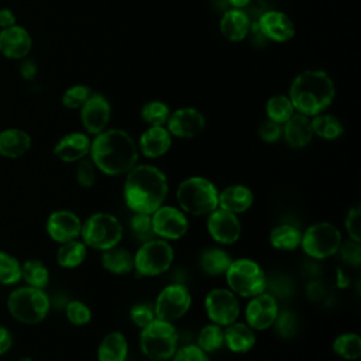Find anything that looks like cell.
<instances>
[{"mask_svg":"<svg viewBox=\"0 0 361 361\" xmlns=\"http://www.w3.org/2000/svg\"><path fill=\"white\" fill-rule=\"evenodd\" d=\"M89 158L106 176L126 175L138 162L137 141L121 128H106L93 135Z\"/></svg>","mask_w":361,"mask_h":361,"instance_id":"obj_1","label":"cell"},{"mask_svg":"<svg viewBox=\"0 0 361 361\" xmlns=\"http://www.w3.org/2000/svg\"><path fill=\"white\" fill-rule=\"evenodd\" d=\"M169 192L166 175L155 165L137 164L126 173L123 196L133 213H154L165 204Z\"/></svg>","mask_w":361,"mask_h":361,"instance_id":"obj_2","label":"cell"},{"mask_svg":"<svg viewBox=\"0 0 361 361\" xmlns=\"http://www.w3.org/2000/svg\"><path fill=\"white\" fill-rule=\"evenodd\" d=\"M288 97L296 113L313 117L331 106L336 97V86L326 71L305 69L292 79Z\"/></svg>","mask_w":361,"mask_h":361,"instance_id":"obj_3","label":"cell"},{"mask_svg":"<svg viewBox=\"0 0 361 361\" xmlns=\"http://www.w3.org/2000/svg\"><path fill=\"white\" fill-rule=\"evenodd\" d=\"M178 207L186 214L207 216L219 207V189L204 176L185 178L176 188Z\"/></svg>","mask_w":361,"mask_h":361,"instance_id":"obj_4","label":"cell"},{"mask_svg":"<svg viewBox=\"0 0 361 361\" xmlns=\"http://www.w3.org/2000/svg\"><path fill=\"white\" fill-rule=\"evenodd\" d=\"M7 310L18 323L35 326L44 322L48 316L51 300L44 289L24 285L8 293Z\"/></svg>","mask_w":361,"mask_h":361,"instance_id":"obj_5","label":"cell"},{"mask_svg":"<svg viewBox=\"0 0 361 361\" xmlns=\"http://www.w3.org/2000/svg\"><path fill=\"white\" fill-rule=\"evenodd\" d=\"M179 334L171 322L154 319L141 329L140 350L144 357L152 361H168L178 350Z\"/></svg>","mask_w":361,"mask_h":361,"instance_id":"obj_6","label":"cell"},{"mask_svg":"<svg viewBox=\"0 0 361 361\" xmlns=\"http://www.w3.org/2000/svg\"><path fill=\"white\" fill-rule=\"evenodd\" d=\"M124 230L121 221L111 213L96 212L82 220L80 240L87 248L106 251L120 244Z\"/></svg>","mask_w":361,"mask_h":361,"instance_id":"obj_7","label":"cell"},{"mask_svg":"<svg viewBox=\"0 0 361 361\" xmlns=\"http://www.w3.org/2000/svg\"><path fill=\"white\" fill-rule=\"evenodd\" d=\"M224 276L228 289L240 298L250 299L267 290V274L262 267L251 258L233 259Z\"/></svg>","mask_w":361,"mask_h":361,"instance_id":"obj_8","label":"cell"},{"mask_svg":"<svg viewBox=\"0 0 361 361\" xmlns=\"http://www.w3.org/2000/svg\"><path fill=\"white\" fill-rule=\"evenodd\" d=\"M134 257V269L138 276H158L166 272L175 258L173 247L162 238L142 241Z\"/></svg>","mask_w":361,"mask_h":361,"instance_id":"obj_9","label":"cell"},{"mask_svg":"<svg viewBox=\"0 0 361 361\" xmlns=\"http://www.w3.org/2000/svg\"><path fill=\"white\" fill-rule=\"evenodd\" d=\"M341 243V233L334 224L317 221L302 231L300 248L313 259H326L337 254Z\"/></svg>","mask_w":361,"mask_h":361,"instance_id":"obj_10","label":"cell"},{"mask_svg":"<svg viewBox=\"0 0 361 361\" xmlns=\"http://www.w3.org/2000/svg\"><path fill=\"white\" fill-rule=\"evenodd\" d=\"M192 306V293L183 283H169L161 289L154 302L157 319L171 322L182 319Z\"/></svg>","mask_w":361,"mask_h":361,"instance_id":"obj_11","label":"cell"},{"mask_svg":"<svg viewBox=\"0 0 361 361\" xmlns=\"http://www.w3.org/2000/svg\"><path fill=\"white\" fill-rule=\"evenodd\" d=\"M238 296L228 288H213L204 296V310L209 320L226 327L240 316Z\"/></svg>","mask_w":361,"mask_h":361,"instance_id":"obj_12","label":"cell"},{"mask_svg":"<svg viewBox=\"0 0 361 361\" xmlns=\"http://www.w3.org/2000/svg\"><path fill=\"white\" fill-rule=\"evenodd\" d=\"M151 221L154 235L166 241L179 240L189 230L186 213L176 206L162 204L151 213Z\"/></svg>","mask_w":361,"mask_h":361,"instance_id":"obj_13","label":"cell"},{"mask_svg":"<svg viewBox=\"0 0 361 361\" xmlns=\"http://www.w3.org/2000/svg\"><path fill=\"white\" fill-rule=\"evenodd\" d=\"M206 228L210 238L220 245H231L237 243L243 233L238 214L220 207L207 214Z\"/></svg>","mask_w":361,"mask_h":361,"instance_id":"obj_14","label":"cell"},{"mask_svg":"<svg viewBox=\"0 0 361 361\" xmlns=\"http://www.w3.org/2000/svg\"><path fill=\"white\" fill-rule=\"evenodd\" d=\"M278 300L267 290L250 298L244 310L245 323L254 331H262L272 327L278 317Z\"/></svg>","mask_w":361,"mask_h":361,"instance_id":"obj_15","label":"cell"},{"mask_svg":"<svg viewBox=\"0 0 361 361\" xmlns=\"http://www.w3.org/2000/svg\"><path fill=\"white\" fill-rule=\"evenodd\" d=\"M165 127L172 137L189 140L197 137L204 130L206 117L199 109L185 106L171 110Z\"/></svg>","mask_w":361,"mask_h":361,"instance_id":"obj_16","label":"cell"},{"mask_svg":"<svg viewBox=\"0 0 361 361\" xmlns=\"http://www.w3.org/2000/svg\"><path fill=\"white\" fill-rule=\"evenodd\" d=\"M79 110L80 121L86 134L96 135L107 128L111 118V104L104 94L92 92Z\"/></svg>","mask_w":361,"mask_h":361,"instance_id":"obj_17","label":"cell"},{"mask_svg":"<svg viewBox=\"0 0 361 361\" xmlns=\"http://www.w3.org/2000/svg\"><path fill=\"white\" fill-rule=\"evenodd\" d=\"M80 217L68 209H58L51 212L45 221V231L48 237L58 244L80 238Z\"/></svg>","mask_w":361,"mask_h":361,"instance_id":"obj_18","label":"cell"},{"mask_svg":"<svg viewBox=\"0 0 361 361\" xmlns=\"http://www.w3.org/2000/svg\"><path fill=\"white\" fill-rule=\"evenodd\" d=\"M255 24L264 38L271 42H288L296 34V27L292 18L279 10L264 11Z\"/></svg>","mask_w":361,"mask_h":361,"instance_id":"obj_19","label":"cell"},{"mask_svg":"<svg viewBox=\"0 0 361 361\" xmlns=\"http://www.w3.org/2000/svg\"><path fill=\"white\" fill-rule=\"evenodd\" d=\"M32 48L30 31L18 24L0 30V54L7 59L21 61L28 56Z\"/></svg>","mask_w":361,"mask_h":361,"instance_id":"obj_20","label":"cell"},{"mask_svg":"<svg viewBox=\"0 0 361 361\" xmlns=\"http://www.w3.org/2000/svg\"><path fill=\"white\" fill-rule=\"evenodd\" d=\"M92 138L82 131H72L62 135L54 145V155L66 164L78 162L85 157H89Z\"/></svg>","mask_w":361,"mask_h":361,"instance_id":"obj_21","label":"cell"},{"mask_svg":"<svg viewBox=\"0 0 361 361\" xmlns=\"http://www.w3.org/2000/svg\"><path fill=\"white\" fill-rule=\"evenodd\" d=\"M172 138L165 126H148L138 137V152L145 158H161L171 149Z\"/></svg>","mask_w":361,"mask_h":361,"instance_id":"obj_22","label":"cell"},{"mask_svg":"<svg viewBox=\"0 0 361 361\" xmlns=\"http://www.w3.org/2000/svg\"><path fill=\"white\" fill-rule=\"evenodd\" d=\"M252 21L244 8L228 7L220 17V32L231 42H241L250 35Z\"/></svg>","mask_w":361,"mask_h":361,"instance_id":"obj_23","label":"cell"},{"mask_svg":"<svg viewBox=\"0 0 361 361\" xmlns=\"http://www.w3.org/2000/svg\"><path fill=\"white\" fill-rule=\"evenodd\" d=\"M282 137L290 148L299 149L307 147L313 138L310 117L293 113V116L282 124Z\"/></svg>","mask_w":361,"mask_h":361,"instance_id":"obj_24","label":"cell"},{"mask_svg":"<svg viewBox=\"0 0 361 361\" xmlns=\"http://www.w3.org/2000/svg\"><path fill=\"white\" fill-rule=\"evenodd\" d=\"M254 203L252 190L241 183L228 185L219 190V207L234 214L245 213Z\"/></svg>","mask_w":361,"mask_h":361,"instance_id":"obj_25","label":"cell"},{"mask_svg":"<svg viewBox=\"0 0 361 361\" xmlns=\"http://www.w3.org/2000/svg\"><path fill=\"white\" fill-rule=\"evenodd\" d=\"M31 135L23 128L10 127L0 131V155L4 158H21L31 149Z\"/></svg>","mask_w":361,"mask_h":361,"instance_id":"obj_26","label":"cell"},{"mask_svg":"<svg viewBox=\"0 0 361 361\" xmlns=\"http://www.w3.org/2000/svg\"><path fill=\"white\" fill-rule=\"evenodd\" d=\"M257 343L255 331L245 322H233L224 327V345L235 354H245Z\"/></svg>","mask_w":361,"mask_h":361,"instance_id":"obj_27","label":"cell"},{"mask_svg":"<svg viewBox=\"0 0 361 361\" xmlns=\"http://www.w3.org/2000/svg\"><path fill=\"white\" fill-rule=\"evenodd\" d=\"M97 361H126L128 355L127 337L118 331H109L97 347Z\"/></svg>","mask_w":361,"mask_h":361,"instance_id":"obj_28","label":"cell"},{"mask_svg":"<svg viewBox=\"0 0 361 361\" xmlns=\"http://www.w3.org/2000/svg\"><path fill=\"white\" fill-rule=\"evenodd\" d=\"M102 267L113 275H127L134 269L133 254L123 247H113L102 251Z\"/></svg>","mask_w":361,"mask_h":361,"instance_id":"obj_29","label":"cell"},{"mask_svg":"<svg viewBox=\"0 0 361 361\" xmlns=\"http://www.w3.org/2000/svg\"><path fill=\"white\" fill-rule=\"evenodd\" d=\"M87 257V247L80 240H71L59 244L56 250V264L65 269H75L80 267Z\"/></svg>","mask_w":361,"mask_h":361,"instance_id":"obj_30","label":"cell"},{"mask_svg":"<svg viewBox=\"0 0 361 361\" xmlns=\"http://www.w3.org/2000/svg\"><path fill=\"white\" fill-rule=\"evenodd\" d=\"M233 258L230 254L220 247H209L200 252L199 265L200 269L210 276L224 275Z\"/></svg>","mask_w":361,"mask_h":361,"instance_id":"obj_31","label":"cell"},{"mask_svg":"<svg viewBox=\"0 0 361 361\" xmlns=\"http://www.w3.org/2000/svg\"><path fill=\"white\" fill-rule=\"evenodd\" d=\"M302 230L290 223H281L269 231V244L278 251H292L300 247Z\"/></svg>","mask_w":361,"mask_h":361,"instance_id":"obj_32","label":"cell"},{"mask_svg":"<svg viewBox=\"0 0 361 361\" xmlns=\"http://www.w3.org/2000/svg\"><path fill=\"white\" fill-rule=\"evenodd\" d=\"M310 124H312L313 135L326 141L337 140L344 133V127L340 118L326 111L310 117Z\"/></svg>","mask_w":361,"mask_h":361,"instance_id":"obj_33","label":"cell"},{"mask_svg":"<svg viewBox=\"0 0 361 361\" xmlns=\"http://www.w3.org/2000/svg\"><path fill=\"white\" fill-rule=\"evenodd\" d=\"M21 279L28 286L45 289L49 283V269L41 259H27L21 264Z\"/></svg>","mask_w":361,"mask_h":361,"instance_id":"obj_34","label":"cell"},{"mask_svg":"<svg viewBox=\"0 0 361 361\" xmlns=\"http://www.w3.org/2000/svg\"><path fill=\"white\" fill-rule=\"evenodd\" d=\"M333 353L347 361H355L361 357V337L357 333H341L331 344Z\"/></svg>","mask_w":361,"mask_h":361,"instance_id":"obj_35","label":"cell"},{"mask_svg":"<svg viewBox=\"0 0 361 361\" xmlns=\"http://www.w3.org/2000/svg\"><path fill=\"white\" fill-rule=\"evenodd\" d=\"M295 109L288 94H274L265 103V116L268 120L278 124L286 123L293 116Z\"/></svg>","mask_w":361,"mask_h":361,"instance_id":"obj_36","label":"cell"},{"mask_svg":"<svg viewBox=\"0 0 361 361\" xmlns=\"http://www.w3.org/2000/svg\"><path fill=\"white\" fill-rule=\"evenodd\" d=\"M196 345H199L207 354L220 350L224 345V327L212 322L203 326L197 334Z\"/></svg>","mask_w":361,"mask_h":361,"instance_id":"obj_37","label":"cell"},{"mask_svg":"<svg viewBox=\"0 0 361 361\" xmlns=\"http://www.w3.org/2000/svg\"><path fill=\"white\" fill-rule=\"evenodd\" d=\"M21 281V262L13 254L0 250V285L11 286Z\"/></svg>","mask_w":361,"mask_h":361,"instance_id":"obj_38","label":"cell"},{"mask_svg":"<svg viewBox=\"0 0 361 361\" xmlns=\"http://www.w3.org/2000/svg\"><path fill=\"white\" fill-rule=\"evenodd\" d=\"M171 114V107L162 100H149L142 104L140 116L148 126H165Z\"/></svg>","mask_w":361,"mask_h":361,"instance_id":"obj_39","label":"cell"},{"mask_svg":"<svg viewBox=\"0 0 361 361\" xmlns=\"http://www.w3.org/2000/svg\"><path fill=\"white\" fill-rule=\"evenodd\" d=\"M92 92L93 90L87 85H72L63 92V94L61 97L62 106L69 110L80 109L83 106V103L89 99Z\"/></svg>","mask_w":361,"mask_h":361,"instance_id":"obj_40","label":"cell"},{"mask_svg":"<svg viewBox=\"0 0 361 361\" xmlns=\"http://www.w3.org/2000/svg\"><path fill=\"white\" fill-rule=\"evenodd\" d=\"M65 316L71 324L82 327V326H86L90 323L92 310L85 302L73 299V300L68 302V305L65 307Z\"/></svg>","mask_w":361,"mask_h":361,"instance_id":"obj_41","label":"cell"},{"mask_svg":"<svg viewBox=\"0 0 361 361\" xmlns=\"http://www.w3.org/2000/svg\"><path fill=\"white\" fill-rule=\"evenodd\" d=\"M75 173H76V182L79 183V186L89 189L96 182L97 168L94 166V164L92 162V159L89 157H85L80 161H78Z\"/></svg>","mask_w":361,"mask_h":361,"instance_id":"obj_42","label":"cell"},{"mask_svg":"<svg viewBox=\"0 0 361 361\" xmlns=\"http://www.w3.org/2000/svg\"><path fill=\"white\" fill-rule=\"evenodd\" d=\"M130 227L133 233L141 238L142 241H147L149 238H154L152 233V221L151 214L147 213H134V216L130 220Z\"/></svg>","mask_w":361,"mask_h":361,"instance_id":"obj_43","label":"cell"},{"mask_svg":"<svg viewBox=\"0 0 361 361\" xmlns=\"http://www.w3.org/2000/svg\"><path fill=\"white\" fill-rule=\"evenodd\" d=\"M276 333L281 337H292L295 336V333L298 331V319L295 316V313H292L290 310H283L278 313V317L274 323Z\"/></svg>","mask_w":361,"mask_h":361,"instance_id":"obj_44","label":"cell"},{"mask_svg":"<svg viewBox=\"0 0 361 361\" xmlns=\"http://www.w3.org/2000/svg\"><path fill=\"white\" fill-rule=\"evenodd\" d=\"M344 228L350 240L361 243V209L358 204L348 209L344 219Z\"/></svg>","mask_w":361,"mask_h":361,"instance_id":"obj_45","label":"cell"},{"mask_svg":"<svg viewBox=\"0 0 361 361\" xmlns=\"http://www.w3.org/2000/svg\"><path fill=\"white\" fill-rule=\"evenodd\" d=\"M171 360L172 361H212L209 354L204 353L196 344H186V345L178 347V350L175 351Z\"/></svg>","mask_w":361,"mask_h":361,"instance_id":"obj_46","label":"cell"},{"mask_svg":"<svg viewBox=\"0 0 361 361\" xmlns=\"http://www.w3.org/2000/svg\"><path fill=\"white\" fill-rule=\"evenodd\" d=\"M155 319V313H154V307L145 303H135L131 306L130 309V320L133 322L134 326H137L138 329L145 327L147 324H149L152 320Z\"/></svg>","mask_w":361,"mask_h":361,"instance_id":"obj_47","label":"cell"},{"mask_svg":"<svg viewBox=\"0 0 361 361\" xmlns=\"http://www.w3.org/2000/svg\"><path fill=\"white\" fill-rule=\"evenodd\" d=\"M258 137L267 144H274L282 137V126L265 118L258 127Z\"/></svg>","mask_w":361,"mask_h":361,"instance_id":"obj_48","label":"cell"},{"mask_svg":"<svg viewBox=\"0 0 361 361\" xmlns=\"http://www.w3.org/2000/svg\"><path fill=\"white\" fill-rule=\"evenodd\" d=\"M341 258L348 262L350 265H354V267H358L360 262H361V245L360 243L357 241H347V243H341L338 251Z\"/></svg>","mask_w":361,"mask_h":361,"instance_id":"obj_49","label":"cell"},{"mask_svg":"<svg viewBox=\"0 0 361 361\" xmlns=\"http://www.w3.org/2000/svg\"><path fill=\"white\" fill-rule=\"evenodd\" d=\"M20 73L24 79L31 80L35 75H37V65L32 59L24 58L21 59V65H20Z\"/></svg>","mask_w":361,"mask_h":361,"instance_id":"obj_50","label":"cell"},{"mask_svg":"<svg viewBox=\"0 0 361 361\" xmlns=\"http://www.w3.org/2000/svg\"><path fill=\"white\" fill-rule=\"evenodd\" d=\"M13 345V334L6 326H0V355L6 354Z\"/></svg>","mask_w":361,"mask_h":361,"instance_id":"obj_51","label":"cell"},{"mask_svg":"<svg viewBox=\"0 0 361 361\" xmlns=\"http://www.w3.org/2000/svg\"><path fill=\"white\" fill-rule=\"evenodd\" d=\"M16 21H17V18H16V14L13 13V10H10L7 7L0 8V30L8 28V27L17 24Z\"/></svg>","mask_w":361,"mask_h":361,"instance_id":"obj_52","label":"cell"},{"mask_svg":"<svg viewBox=\"0 0 361 361\" xmlns=\"http://www.w3.org/2000/svg\"><path fill=\"white\" fill-rule=\"evenodd\" d=\"M250 3L251 0H227L228 7H233V8H245Z\"/></svg>","mask_w":361,"mask_h":361,"instance_id":"obj_53","label":"cell"},{"mask_svg":"<svg viewBox=\"0 0 361 361\" xmlns=\"http://www.w3.org/2000/svg\"><path fill=\"white\" fill-rule=\"evenodd\" d=\"M18 361H34L31 357H28V355H24V357H21Z\"/></svg>","mask_w":361,"mask_h":361,"instance_id":"obj_54","label":"cell"}]
</instances>
